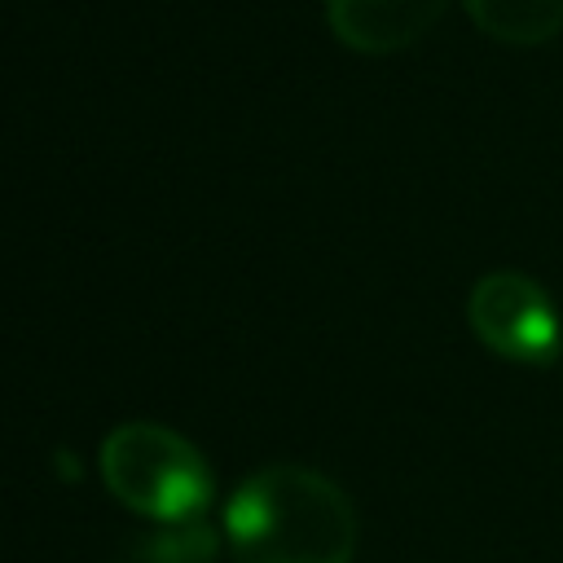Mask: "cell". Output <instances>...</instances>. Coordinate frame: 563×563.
<instances>
[{"label":"cell","mask_w":563,"mask_h":563,"mask_svg":"<svg viewBox=\"0 0 563 563\" xmlns=\"http://www.w3.org/2000/svg\"><path fill=\"white\" fill-rule=\"evenodd\" d=\"M449 0H325L330 35L365 57L413 48L444 13Z\"/></svg>","instance_id":"cell-4"},{"label":"cell","mask_w":563,"mask_h":563,"mask_svg":"<svg viewBox=\"0 0 563 563\" xmlns=\"http://www.w3.org/2000/svg\"><path fill=\"white\" fill-rule=\"evenodd\" d=\"M238 563H352L361 523L352 497L299 462L260 466L224 506Z\"/></svg>","instance_id":"cell-1"},{"label":"cell","mask_w":563,"mask_h":563,"mask_svg":"<svg viewBox=\"0 0 563 563\" xmlns=\"http://www.w3.org/2000/svg\"><path fill=\"white\" fill-rule=\"evenodd\" d=\"M466 321L493 356L515 365H545L563 347V321L550 290L519 268L484 273L471 286Z\"/></svg>","instance_id":"cell-3"},{"label":"cell","mask_w":563,"mask_h":563,"mask_svg":"<svg viewBox=\"0 0 563 563\" xmlns=\"http://www.w3.org/2000/svg\"><path fill=\"white\" fill-rule=\"evenodd\" d=\"M216 554V537L202 519L158 523L150 537H141V563H207Z\"/></svg>","instance_id":"cell-6"},{"label":"cell","mask_w":563,"mask_h":563,"mask_svg":"<svg viewBox=\"0 0 563 563\" xmlns=\"http://www.w3.org/2000/svg\"><path fill=\"white\" fill-rule=\"evenodd\" d=\"M466 18L497 44L537 48L563 31V0H462Z\"/></svg>","instance_id":"cell-5"},{"label":"cell","mask_w":563,"mask_h":563,"mask_svg":"<svg viewBox=\"0 0 563 563\" xmlns=\"http://www.w3.org/2000/svg\"><path fill=\"white\" fill-rule=\"evenodd\" d=\"M101 479L128 510L154 523L202 519L211 471L202 453L163 422H119L101 440Z\"/></svg>","instance_id":"cell-2"}]
</instances>
